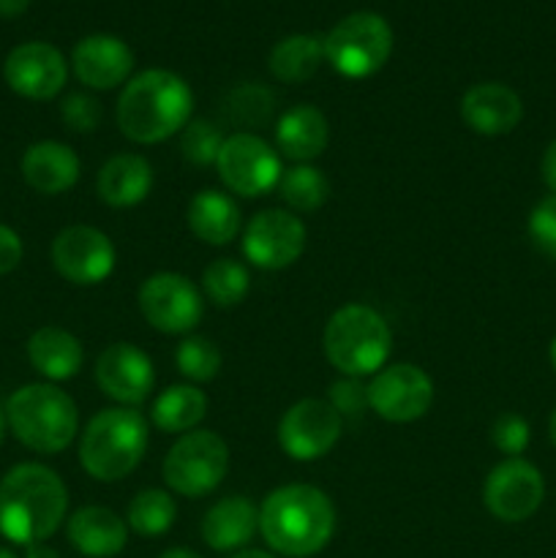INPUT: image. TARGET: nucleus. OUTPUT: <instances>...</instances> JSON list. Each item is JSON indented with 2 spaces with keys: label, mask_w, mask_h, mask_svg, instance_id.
<instances>
[{
  "label": "nucleus",
  "mask_w": 556,
  "mask_h": 558,
  "mask_svg": "<svg viewBox=\"0 0 556 558\" xmlns=\"http://www.w3.org/2000/svg\"><path fill=\"white\" fill-rule=\"evenodd\" d=\"M529 238L551 259H556V194H548L529 213Z\"/></svg>",
  "instance_id": "e433bc0d"
},
{
  "label": "nucleus",
  "mask_w": 556,
  "mask_h": 558,
  "mask_svg": "<svg viewBox=\"0 0 556 558\" xmlns=\"http://www.w3.org/2000/svg\"><path fill=\"white\" fill-rule=\"evenodd\" d=\"M327 360L343 376L379 374L392 349V332L385 316L363 303H349L327 319L322 332Z\"/></svg>",
  "instance_id": "39448f33"
},
{
  "label": "nucleus",
  "mask_w": 556,
  "mask_h": 558,
  "mask_svg": "<svg viewBox=\"0 0 556 558\" xmlns=\"http://www.w3.org/2000/svg\"><path fill=\"white\" fill-rule=\"evenodd\" d=\"M251 289V276L240 262L216 259L205 267L202 276V292L216 308H234L245 300Z\"/></svg>",
  "instance_id": "7c9ffc66"
},
{
  "label": "nucleus",
  "mask_w": 556,
  "mask_h": 558,
  "mask_svg": "<svg viewBox=\"0 0 556 558\" xmlns=\"http://www.w3.org/2000/svg\"><path fill=\"white\" fill-rule=\"evenodd\" d=\"M140 311L153 330L185 336L205 314L202 292L180 272H156L140 287Z\"/></svg>",
  "instance_id": "9d476101"
},
{
  "label": "nucleus",
  "mask_w": 556,
  "mask_h": 558,
  "mask_svg": "<svg viewBox=\"0 0 556 558\" xmlns=\"http://www.w3.org/2000/svg\"><path fill=\"white\" fill-rule=\"evenodd\" d=\"M27 360L49 381H65L80 374L85 352L74 332L47 325L33 332L27 341Z\"/></svg>",
  "instance_id": "393cba45"
},
{
  "label": "nucleus",
  "mask_w": 556,
  "mask_h": 558,
  "mask_svg": "<svg viewBox=\"0 0 556 558\" xmlns=\"http://www.w3.org/2000/svg\"><path fill=\"white\" fill-rule=\"evenodd\" d=\"M5 423L33 452L55 456L74 441L80 412L69 392L55 385H25L5 403Z\"/></svg>",
  "instance_id": "423d86ee"
},
{
  "label": "nucleus",
  "mask_w": 556,
  "mask_h": 558,
  "mask_svg": "<svg viewBox=\"0 0 556 558\" xmlns=\"http://www.w3.org/2000/svg\"><path fill=\"white\" fill-rule=\"evenodd\" d=\"M545 499V480L534 463L505 458L488 472L483 485L485 510L501 523H523L540 510Z\"/></svg>",
  "instance_id": "9b49d317"
},
{
  "label": "nucleus",
  "mask_w": 556,
  "mask_h": 558,
  "mask_svg": "<svg viewBox=\"0 0 556 558\" xmlns=\"http://www.w3.org/2000/svg\"><path fill=\"white\" fill-rule=\"evenodd\" d=\"M548 357H551V368L556 371V338L551 341V349H548Z\"/></svg>",
  "instance_id": "49530a36"
},
{
  "label": "nucleus",
  "mask_w": 556,
  "mask_h": 558,
  "mask_svg": "<svg viewBox=\"0 0 556 558\" xmlns=\"http://www.w3.org/2000/svg\"><path fill=\"white\" fill-rule=\"evenodd\" d=\"M461 118L474 134L505 136L523 120V101L505 82H480L463 93Z\"/></svg>",
  "instance_id": "a211bd4d"
},
{
  "label": "nucleus",
  "mask_w": 556,
  "mask_h": 558,
  "mask_svg": "<svg viewBox=\"0 0 556 558\" xmlns=\"http://www.w3.org/2000/svg\"><path fill=\"white\" fill-rule=\"evenodd\" d=\"M259 532V510L249 496H227L205 512L202 539L213 550H243Z\"/></svg>",
  "instance_id": "4be33fe9"
},
{
  "label": "nucleus",
  "mask_w": 556,
  "mask_h": 558,
  "mask_svg": "<svg viewBox=\"0 0 556 558\" xmlns=\"http://www.w3.org/2000/svg\"><path fill=\"white\" fill-rule=\"evenodd\" d=\"M232 558H278V556L267 554V550H238Z\"/></svg>",
  "instance_id": "c03bdc74"
},
{
  "label": "nucleus",
  "mask_w": 556,
  "mask_h": 558,
  "mask_svg": "<svg viewBox=\"0 0 556 558\" xmlns=\"http://www.w3.org/2000/svg\"><path fill=\"white\" fill-rule=\"evenodd\" d=\"M273 114V93L265 85H240L227 98V118L232 123L256 129L265 125Z\"/></svg>",
  "instance_id": "72a5a7b5"
},
{
  "label": "nucleus",
  "mask_w": 556,
  "mask_h": 558,
  "mask_svg": "<svg viewBox=\"0 0 556 558\" xmlns=\"http://www.w3.org/2000/svg\"><path fill=\"white\" fill-rule=\"evenodd\" d=\"M216 169L223 185L243 199L270 194L283 174L281 156L251 131H234L223 140Z\"/></svg>",
  "instance_id": "1a4fd4ad"
},
{
  "label": "nucleus",
  "mask_w": 556,
  "mask_h": 558,
  "mask_svg": "<svg viewBox=\"0 0 556 558\" xmlns=\"http://www.w3.org/2000/svg\"><path fill=\"white\" fill-rule=\"evenodd\" d=\"M22 262V240L11 227L0 223V276L16 270Z\"/></svg>",
  "instance_id": "58836bf2"
},
{
  "label": "nucleus",
  "mask_w": 556,
  "mask_h": 558,
  "mask_svg": "<svg viewBox=\"0 0 556 558\" xmlns=\"http://www.w3.org/2000/svg\"><path fill=\"white\" fill-rule=\"evenodd\" d=\"M229 469V447L213 430H189L164 458V483L185 499H202L223 483Z\"/></svg>",
  "instance_id": "6e6552de"
},
{
  "label": "nucleus",
  "mask_w": 556,
  "mask_h": 558,
  "mask_svg": "<svg viewBox=\"0 0 556 558\" xmlns=\"http://www.w3.org/2000/svg\"><path fill=\"white\" fill-rule=\"evenodd\" d=\"M5 85L31 101H49L58 96L69 80V63L63 52L47 41L20 44L3 63Z\"/></svg>",
  "instance_id": "dca6fc26"
},
{
  "label": "nucleus",
  "mask_w": 556,
  "mask_h": 558,
  "mask_svg": "<svg viewBox=\"0 0 556 558\" xmlns=\"http://www.w3.org/2000/svg\"><path fill=\"white\" fill-rule=\"evenodd\" d=\"M189 229L207 245H229L240 232V207L223 191L205 189L189 202Z\"/></svg>",
  "instance_id": "a878e982"
},
{
  "label": "nucleus",
  "mask_w": 556,
  "mask_h": 558,
  "mask_svg": "<svg viewBox=\"0 0 556 558\" xmlns=\"http://www.w3.org/2000/svg\"><path fill=\"white\" fill-rule=\"evenodd\" d=\"M27 5H31V0H0V16H3V20H14V16H20Z\"/></svg>",
  "instance_id": "a19ab883"
},
{
  "label": "nucleus",
  "mask_w": 556,
  "mask_h": 558,
  "mask_svg": "<svg viewBox=\"0 0 556 558\" xmlns=\"http://www.w3.org/2000/svg\"><path fill=\"white\" fill-rule=\"evenodd\" d=\"M548 439H551V445L556 447V407H554V412H551V420H548Z\"/></svg>",
  "instance_id": "a18cd8bd"
},
{
  "label": "nucleus",
  "mask_w": 556,
  "mask_h": 558,
  "mask_svg": "<svg viewBox=\"0 0 556 558\" xmlns=\"http://www.w3.org/2000/svg\"><path fill=\"white\" fill-rule=\"evenodd\" d=\"M174 363H178V371L185 379L205 385V381L216 379L218 371H221V352L207 338L189 336L180 341L178 352H174Z\"/></svg>",
  "instance_id": "2f4dec72"
},
{
  "label": "nucleus",
  "mask_w": 556,
  "mask_h": 558,
  "mask_svg": "<svg viewBox=\"0 0 556 558\" xmlns=\"http://www.w3.org/2000/svg\"><path fill=\"white\" fill-rule=\"evenodd\" d=\"M223 140L227 136L210 120H189L185 129L180 131V153L194 167H210V163H216L218 153H221Z\"/></svg>",
  "instance_id": "473e14b6"
},
{
  "label": "nucleus",
  "mask_w": 556,
  "mask_h": 558,
  "mask_svg": "<svg viewBox=\"0 0 556 558\" xmlns=\"http://www.w3.org/2000/svg\"><path fill=\"white\" fill-rule=\"evenodd\" d=\"M25 558H60V556H58V550H55V548L38 543V545H31V548H27Z\"/></svg>",
  "instance_id": "79ce46f5"
},
{
  "label": "nucleus",
  "mask_w": 556,
  "mask_h": 558,
  "mask_svg": "<svg viewBox=\"0 0 556 558\" xmlns=\"http://www.w3.org/2000/svg\"><path fill=\"white\" fill-rule=\"evenodd\" d=\"M80 156L69 145L55 140L36 142L22 156V178L33 191L44 196H58L74 189L80 180Z\"/></svg>",
  "instance_id": "aec40b11"
},
{
  "label": "nucleus",
  "mask_w": 556,
  "mask_h": 558,
  "mask_svg": "<svg viewBox=\"0 0 556 558\" xmlns=\"http://www.w3.org/2000/svg\"><path fill=\"white\" fill-rule=\"evenodd\" d=\"M540 174H543V183L548 185L551 194H556V140L545 147L543 161H540Z\"/></svg>",
  "instance_id": "ea45409f"
},
{
  "label": "nucleus",
  "mask_w": 556,
  "mask_h": 558,
  "mask_svg": "<svg viewBox=\"0 0 556 558\" xmlns=\"http://www.w3.org/2000/svg\"><path fill=\"white\" fill-rule=\"evenodd\" d=\"M147 450V420L129 407L98 412L82 430L80 463L98 483H118L142 463Z\"/></svg>",
  "instance_id": "20e7f679"
},
{
  "label": "nucleus",
  "mask_w": 556,
  "mask_h": 558,
  "mask_svg": "<svg viewBox=\"0 0 556 558\" xmlns=\"http://www.w3.org/2000/svg\"><path fill=\"white\" fill-rule=\"evenodd\" d=\"M305 251V223L289 210H262L249 221L243 234V254L262 270H283Z\"/></svg>",
  "instance_id": "2eb2a0df"
},
{
  "label": "nucleus",
  "mask_w": 556,
  "mask_h": 558,
  "mask_svg": "<svg viewBox=\"0 0 556 558\" xmlns=\"http://www.w3.org/2000/svg\"><path fill=\"white\" fill-rule=\"evenodd\" d=\"M327 140H330V125L327 118L311 104H298L287 109L278 118L276 125V145L281 156L294 163H309L325 153Z\"/></svg>",
  "instance_id": "5701e85b"
},
{
  "label": "nucleus",
  "mask_w": 556,
  "mask_h": 558,
  "mask_svg": "<svg viewBox=\"0 0 556 558\" xmlns=\"http://www.w3.org/2000/svg\"><path fill=\"white\" fill-rule=\"evenodd\" d=\"M278 194L292 207L294 213H314L330 196V183L325 174L311 163H294L292 169L281 174L278 180Z\"/></svg>",
  "instance_id": "c756f323"
},
{
  "label": "nucleus",
  "mask_w": 556,
  "mask_h": 558,
  "mask_svg": "<svg viewBox=\"0 0 556 558\" xmlns=\"http://www.w3.org/2000/svg\"><path fill=\"white\" fill-rule=\"evenodd\" d=\"M96 381L104 396L120 407L136 409L147 401L156 385L150 357L134 343H112L96 360Z\"/></svg>",
  "instance_id": "f3484780"
},
{
  "label": "nucleus",
  "mask_w": 556,
  "mask_h": 558,
  "mask_svg": "<svg viewBox=\"0 0 556 558\" xmlns=\"http://www.w3.org/2000/svg\"><path fill=\"white\" fill-rule=\"evenodd\" d=\"M161 558H202V556L194 554V550H189V548H169L167 554H161Z\"/></svg>",
  "instance_id": "37998d69"
},
{
  "label": "nucleus",
  "mask_w": 556,
  "mask_h": 558,
  "mask_svg": "<svg viewBox=\"0 0 556 558\" xmlns=\"http://www.w3.org/2000/svg\"><path fill=\"white\" fill-rule=\"evenodd\" d=\"M114 245L101 229L76 223L52 240V265L74 287H96L114 270Z\"/></svg>",
  "instance_id": "4468645a"
},
{
  "label": "nucleus",
  "mask_w": 556,
  "mask_h": 558,
  "mask_svg": "<svg viewBox=\"0 0 556 558\" xmlns=\"http://www.w3.org/2000/svg\"><path fill=\"white\" fill-rule=\"evenodd\" d=\"M325 60L347 80H365L390 60L392 27L374 11L343 16L325 38Z\"/></svg>",
  "instance_id": "0eeeda50"
},
{
  "label": "nucleus",
  "mask_w": 556,
  "mask_h": 558,
  "mask_svg": "<svg viewBox=\"0 0 556 558\" xmlns=\"http://www.w3.org/2000/svg\"><path fill=\"white\" fill-rule=\"evenodd\" d=\"M259 534L273 554L311 558L336 534V507L314 485H281L262 501Z\"/></svg>",
  "instance_id": "f257e3e1"
},
{
  "label": "nucleus",
  "mask_w": 556,
  "mask_h": 558,
  "mask_svg": "<svg viewBox=\"0 0 556 558\" xmlns=\"http://www.w3.org/2000/svg\"><path fill=\"white\" fill-rule=\"evenodd\" d=\"M327 403H330L341 417H358V414L368 407V385H363L358 376H343V379L333 381Z\"/></svg>",
  "instance_id": "4c0bfd02"
},
{
  "label": "nucleus",
  "mask_w": 556,
  "mask_h": 558,
  "mask_svg": "<svg viewBox=\"0 0 556 558\" xmlns=\"http://www.w3.org/2000/svg\"><path fill=\"white\" fill-rule=\"evenodd\" d=\"M0 558H16L9 548H0Z\"/></svg>",
  "instance_id": "09e8293b"
},
{
  "label": "nucleus",
  "mask_w": 556,
  "mask_h": 558,
  "mask_svg": "<svg viewBox=\"0 0 556 558\" xmlns=\"http://www.w3.org/2000/svg\"><path fill=\"white\" fill-rule=\"evenodd\" d=\"M343 417L322 398H303L283 412L278 423V445L292 461L309 463L336 447L341 439Z\"/></svg>",
  "instance_id": "f8f14e48"
},
{
  "label": "nucleus",
  "mask_w": 556,
  "mask_h": 558,
  "mask_svg": "<svg viewBox=\"0 0 556 558\" xmlns=\"http://www.w3.org/2000/svg\"><path fill=\"white\" fill-rule=\"evenodd\" d=\"M153 189V167L136 153H118L109 158L96 178V191L109 207H134L147 199Z\"/></svg>",
  "instance_id": "b1692460"
},
{
  "label": "nucleus",
  "mask_w": 556,
  "mask_h": 558,
  "mask_svg": "<svg viewBox=\"0 0 556 558\" xmlns=\"http://www.w3.org/2000/svg\"><path fill=\"white\" fill-rule=\"evenodd\" d=\"M5 409H0V441H3V434H5Z\"/></svg>",
  "instance_id": "de8ad7c7"
},
{
  "label": "nucleus",
  "mask_w": 556,
  "mask_h": 558,
  "mask_svg": "<svg viewBox=\"0 0 556 558\" xmlns=\"http://www.w3.org/2000/svg\"><path fill=\"white\" fill-rule=\"evenodd\" d=\"M174 518H178V505L167 490L158 488L140 490L125 512V523L140 537H161L172 529Z\"/></svg>",
  "instance_id": "c85d7f7f"
},
{
  "label": "nucleus",
  "mask_w": 556,
  "mask_h": 558,
  "mask_svg": "<svg viewBox=\"0 0 556 558\" xmlns=\"http://www.w3.org/2000/svg\"><path fill=\"white\" fill-rule=\"evenodd\" d=\"M322 60H325V41L309 33H298V36H287L273 47L270 52V74L278 82L287 85H298V82L311 80L319 71Z\"/></svg>",
  "instance_id": "cd10ccee"
},
{
  "label": "nucleus",
  "mask_w": 556,
  "mask_h": 558,
  "mask_svg": "<svg viewBox=\"0 0 556 558\" xmlns=\"http://www.w3.org/2000/svg\"><path fill=\"white\" fill-rule=\"evenodd\" d=\"M71 65L82 85L93 87V90H112L129 80L131 69H134V52L120 38L96 33L76 44L71 52Z\"/></svg>",
  "instance_id": "6ab92c4d"
},
{
  "label": "nucleus",
  "mask_w": 556,
  "mask_h": 558,
  "mask_svg": "<svg viewBox=\"0 0 556 558\" xmlns=\"http://www.w3.org/2000/svg\"><path fill=\"white\" fill-rule=\"evenodd\" d=\"M529 439H532V428H529L527 420L516 412H505L501 417H496V423L491 425V441H494L496 450L507 458H521L527 452Z\"/></svg>",
  "instance_id": "f704fd0d"
},
{
  "label": "nucleus",
  "mask_w": 556,
  "mask_h": 558,
  "mask_svg": "<svg viewBox=\"0 0 556 558\" xmlns=\"http://www.w3.org/2000/svg\"><path fill=\"white\" fill-rule=\"evenodd\" d=\"M434 403V381L412 363L387 365L368 385V409L387 423H414Z\"/></svg>",
  "instance_id": "ddd939ff"
},
{
  "label": "nucleus",
  "mask_w": 556,
  "mask_h": 558,
  "mask_svg": "<svg viewBox=\"0 0 556 558\" xmlns=\"http://www.w3.org/2000/svg\"><path fill=\"white\" fill-rule=\"evenodd\" d=\"M65 510L69 490L49 466L20 463L0 480V534L9 543H44L65 521Z\"/></svg>",
  "instance_id": "f03ea898"
},
{
  "label": "nucleus",
  "mask_w": 556,
  "mask_h": 558,
  "mask_svg": "<svg viewBox=\"0 0 556 558\" xmlns=\"http://www.w3.org/2000/svg\"><path fill=\"white\" fill-rule=\"evenodd\" d=\"M194 109L189 82L167 69H147L125 82L118 98V129L136 145H158L185 129Z\"/></svg>",
  "instance_id": "7ed1b4c3"
},
{
  "label": "nucleus",
  "mask_w": 556,
  "mask_h": 558,
  "mask_svg": "<svg viewBox=\"0 0 556 558\" xmlns=\"http://www.w3.org/2000/svg\"><path fill=\"white\" fill-rule=\"evenodd\" d=\"M69 543L87 558H112L129 543V523L109 507H82L69 518Z\"/></svg>",
  "instance_id": "412c9836"
},
{
  "label": "nucleus",
  "mask_w": 556,
  "mask_h": 558,
  "mask_svg": "<svg viewBox=\"0 0 556 558\" xmlns=\"http://www.w3.org/2000/svg\"><path fill=\"white\" fill-rule=\"evenodd\" d=\"M207 398L194 385H172L153 401L150 420L164 434H189L205 420Z\"/></svg>",
  "instance_id": "bb28decb"
},
{
  "label": "nucleus",
  "mask_w": 556,
  "mask_h": 558,
  "mask_svg": "<svg viewBox=\"0 0 556 558\" xmlns=\"http://www.w3.org/2000/svg\"><path fill=\"white\" fill-rule=\"evenodd\" d=\"M60 118L69 125V131L76 134H90L101 123V104L87 93H71L60 104Z\"/></svg>",
  "instance_id": "c9c22d12"
}]
</instances>
